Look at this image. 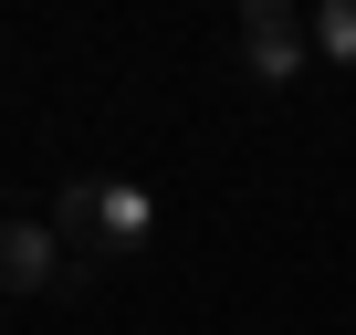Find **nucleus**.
Segmentation results:
<instances>
[{
    "label": "nucleus",
    "instance_id": "nucleus-2",
    "mask_svg": "<svg viewBox=\"0 0 356 335\" xmlns=\"http://www.w3.org/2000/svg\"><path fill=\"white\" fill-rule=\"evenodd\" d=\"M231 42H241V74H252V84H304V53H314V22L293 11V0H241V22H231Z\"/></svg>",
    "mask_w": 356,
    "mask_h": 335
},
{
    "label": "nucleus",
    "instance_id": "nucleus-1",
    "mask_svg": "<svg viewBox=\"0 0 356 335\" xmlns=\"http://www.w3.org/2000/svg\"><path fill=\"white\" fill-rule=\"evenodd\" d=\"M53 231H63V252L126 262V252H147V241H157V199H147L136 179H74V189L53 199Z\"/></svg>",
    "mask_w": 356,
    "mask_h": 335
},
{
    "label": "nucleus",
    "instance_id": "nucleus-3",
    "mask_svg": "<svg viewBox=\"0 0 356 335\" xmlns=\"http://www.w3.org/2000/svg\"><path fill=\"white\" fill-rule=\"evenodd\" d=\"M63 283V231L53 220H0V293H53Z\"/></svg>",
    "mask_w": 356,
    "mask_h": 335
},
{
    "label": "nucleus",
    "instance_id": "nucleus-4",
    "mask_svg": "<svg viewBox=\"0 0 356 335\" xmlns=\"http://www.w3.org/2000/svg\"><path fill=\"white\" fill-rule=\"evenodd\" d=\"M304 22H314V53H325L335 74H356V0H314Z\"/></svg>",
    "mask_w": 356,
    "mask_h": 335
}]
</instances>
